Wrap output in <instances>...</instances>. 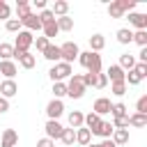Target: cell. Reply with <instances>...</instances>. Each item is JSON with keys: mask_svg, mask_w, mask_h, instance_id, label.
Returning a JSON list of instances; mask_svg holds the SVG:
<instances>
[{"mask_svg": "<svg viewBox=\"0 0 147 147\" xmlns=\"http://www.w3.org/2000/svg\"><path fill=\"white\" fill-rule=\"evenodd\" d=\"M106 85H108L106 74H96V87H106Z\"/></svg>", "mask_w": 147, "mask_h": 147, "instance_id": "45", "label": "cell"}, {"mask_svg": "<svg viewBox=\"0 0 147 147\" xmlns=\"http://www.w3.org/2000/svg\"><path fill=\"white\" fill-rule=\"evenodd\" d=\"M21 25H25L28 30H41V23H39V18L34 14H28L25 18H21Z\"/></svg>", "mask_w": 147, "mask_h": 147, "instance_id": "14", "label": "cell"}, {"mask_svg": "<svg viewBox=\"0 0 147 147\" xmlns=\"http://www.w3.org/2000/svg\"><path fill=\"white\" fill-rule=\"evenodd\" d=\"M67 9H69V5H67L64 0H57V2L53 5V16H55V14H60V16H67Z\"/></svg>", "mask_w": 147, "mask_h": 147, "instance_id": "32", "label": "cell"}, {"mask_svg": "<svg viewBox=\"0 0 147 147\" xmlns=\"http://www.w3.org/2000/svg\"><path fill=\"white\" fill-rule=\"evenodd\" d=\"M76 142H80V145H90V131L87 129H78L76 131Z\"/></svg>", "mask_w": 147, "mask_h": 147, "instance_id": "30", "label": "cell"}, {"mask_svg": "<svg viewBox=\"0 0 147 147\" xmlns=\"http://www.w3.org/2000/svg\"><path fill=\"white\" fill-rule=\"evenodd\" d=\"M14 55L18 57L21 67H25V69H32L34 67V55H30V53H14Z\"/></svg>", "mask_w": 147, "mask_h": 147, "instance_id": "18", "label": "cell"}, {"mask_svg": "<svg viewBox=\"0 0 147 147\" xmlns=\"http://www.w3.org/2000/svg\"><path fill=\"white\" fill-rule=\"evenodd\" d=\"M53 94H55V99L64 96V94H67V85H64V83H53Z\"/></svg>", "mask_w": 147, "mask_h": 147, "instance_id": "36", "label": "cell"}, {"mask_svg": "<svg viewBox=\"0 0 147 147\" xmlns=\"http://www.w3.org/2000/svg\"><path fill=\"white\" fill-rule=\"evenodd\" d=\"M129 18H131V23H133L138 30H145V28H147V16H145V14H129Z\"/></svg>", "mask_w": 147, "mask_h": 147, "instance_id": "20", "label": "cell"}, {"mask_svg": "<svg viewBox=\"0 0 147 147\" xmlns=\"http://www.w3.org/2000/svg\"><path fill=\"white\" fill-rule=\"evenodd\" d=\"M18 142V133L14 131V129H7L5 133H2V147H14Z\"/></svg>", "mask_w": 147, "mask_h": 147, "instance_id": "13", "label": "cell"}, {"mask_svg": "<svg viewBox=\"0 0 147 147\" xmlns=\"http://www.w3.org/2000/svg\"><path fill=\"white\" fill-rule=\"evenodd\" d=\"M32 34L30 32H18L16 37V44H14V53H28V48L32 46Z\"/></svg>", "mask_w": 147, "mask_h": 147, "instance_id": "5", "label": "cell"}, {"mask_svg": "<svg viewBox=\"0 0 147 147\" xmlns=\"http://www.w3.org/2000/svg\"><path fill=\"white\" fill-rule=\"evenodd\" d=\"M5 110H9V101L7 99H0V113H5Z\"/></svg>", "mask_w": 147, "mask_h": 147, "instance_id": "47", "label": "cell"}, {"mask_svg": "<svg viewBox=\"0 0 147 147\" xmlns=\"http://www.w3.org/2000/svg\"><path fill=\"white\" fill-rule=\"evenodd\" d=\"M129 124H131V126H147V115L136 113V115H131V117H129Z\"/></svg>", "mask_w": 147, "mask_h": 147, "instance_id": "26", "label": "cell"}, {"mask_svg": "<svg viewBox=\"0 0 147 147\" xmlns=\"http://www.w3.org/2000/svg\"><path fill=\"white\" fill-rule=\"evenodd\" d=\"M60 140H62L64 145H74V142H76V131H74V129H64L62 136H60Z\"/></svg>", "mask_w": 147, "mask_h": 147, "instance_id": "27", "label": "cell"}, {"mask_svg": "<svg viewBox=\"0 0 147 147\" xmlns=\"http://www.w3.org/2000/svg\"><path fill=\"white\" fill-rule=\"evenodd\" d=\"M44 57H46V60H51V62H53V60L57 62V60H60V46L48 44V46H46V51H44Z\"/></svg>", "mask_w": 147, "mask_h": 147, "instance_id": "17", "label": "cell"}, {"mask_svg": "<svg viewBox=\"0 0 147 147\" xmlns=\"http://www.w3.org/2000/svg\"><path fill=\"white\" fill-rule=\"evenodd\" d=\"M18 28H21V21H18V18H9V21H7V30H9V32H16Z\"/></svg>", "mask_w": 147, "mask_h": 147, "instance_id": "41", "label": "cell"}, {"mask_svg": "<svg viewBox=\"0 0 147 147\" xmlns=\"http://www.w3.org/2000/svg\"><path fill=\"white\" fill-rule=\"evenodd\" d=\"M126 140H129V129H115L113 131V142L115 145H122Z\"/></svg>", "mask_w": 147, "mask_h": 147, "instance_id": "22", "label": "cell"}, {"mask_svg": "<svg viewBox=\"0 0 147 147\" xmlns=\"http://www.w3.org/2000/svg\"><path fill=\"white\" fill-rule=\"evenodd\" d=\"M96 147H117V145H115V142H113L110 138H106V140H103L101 145H96Z\"/></svg>", "mask_w": 147, "mask_h": 147, "instance_id": "48", "label": "cell"}, {"mask_svg": "<svg viewBox=\"0 0 147 147\" xmlns=\"http://www.w3.org/2000/svg\"><path fill=\"white\" fill-rule=\"evenodd\" d=\"M83 85H85V87H87V85H96V74H90V71H87V74L83 76Z\"/></svg>", "mask_w": 147, "mask_h": 147, "instance_id": "38", "label": "cell"}, {"mask_svg": "<svg viewBox=\"0 0 147 147\" xmlns=\"http://www.w3.org/2000/svg\"><path fill=\"white\" fill-rule=\"evenodd\" d=\"M110 108H113V103H110V99H106V96H101V99L94 101V113H96V115L110 113Z\"/></svg>", "mask_w": 147, "mask_h": 147, "instance_id": "10", "label": "cell"}, {"mask_svg": "<svg viewBox=\"0 0 147 147\" xmlns=\"http://www.w3.org/2000/svg\"><path fill=\"white\" fill-rule=\"evenodd\" d=\"M103 44H106V39H103L101 34H92V37H90V46H92V53L101 51V48H103Z\"/></svg>", "mask_w": 147, "mask_h": 147, "instance_id": "24", "label": "cell"}, {"mask_svg": "<svg viewBox=\"0 0 147 147\" xmlns=\"http://www.w3.org/2000/svg\"><path fill=\"white\" fill-rule=\"evenodd\" d=\"M55 23H57V30H71L74 28V21L69 16H60V18H55Z\"/></svg>", "mask_w": 147, "mask_h": 147, "instance_id": "28", "label": "cell"}, {"mask_svg": "<svg viewBox=\"0 0 147 147\" xmlns=\"http://www.w3.org/2000/svg\"><path fill=\"white\" fill-rule=\"evenodd\" d=\"M87 147H96V145H87Z\"/></svg>", "mask_w": 147, "mask_h": 147, "instance_id": "50", "label": "cell"}, {"mask_svg": "<svg viewBox=\"0 0 147 147\" xmlns=\"http://www.w3.org/2000/svg\"><path fill=\"white\" fill-rule=\"evenodd\" d=\"M34 7H37V9H44V7H46V2H44V0H37V2H34Z\"/></svg>", "mask_w": 147, "mask_h": 147, "instance_id": "49", "label": "cell"}, {"mask_svg": "<svg viewBox=\"0 0 147 147\" xmlns=\"http://www.w3.org/2000/svg\"><path fill=\"white\" fill-rule=\"evenodd\" d=\"M37 147H53V140H48V138H41V140L37 142Z\"/></svg>", "mask_w": 147, "mask_h": 147, "instance_id": "46", "label": "cell"}, {"mask_svg": "<svg viewBox=\"0 0 147 147\" xmlns=\"http://www.w3.org/2000/svg\"><path fill=\"white\" fill-rule=\"evenodd\" d=\"M16 11H18V21H21V18H25V16L30 14V5H28L25 0H18V5H16Z\"/></svg>", "mask_w": 147, "mask_h": 147, "instance_id": "31", "label": "cell"}, {"mask_svg": "<svg viewBox=\"0 0 147 147\" xmlns=\"http://www.w3.org/2000/svg\"><path fill=\"white\" fill-rule=\"evenodd\" d=\"M0 92H2V94H5V99H7V96H14V94L18 92V87H16V83H14V80H9V78H7L5 83H0Z\"/></svg>", "mask_w": 147, "mask_h": 147, "instance_id": "16", "label": "cell"}, {"mask_svg": "<svg viewBox=\"0 0 147 147\" xmlns=\"http://www.w3.org/2000/svg\"><path fill=\"white\" fill-rule=\"evenodd\" d=\"M62 110H64V106H62V101H60V99H53V101L46 106V113H48V117H51V119H57V117L62 115Z\"/></svg>", "mask_w": 147, "mask_h": 147, "instance_id": "8", "label": "cell"}, {"mask_svg": "<svg viewBox=\"0 0 147 147\" xmlns=\"http://www.w3.org/2000/svg\"><path fill=\"white\" fill-rule=\"evenodd\" d=\"M0 74H5V76L11 80L14 74H16V64H14L11 60H2V62H0Z\"/></svg>", "mask_w": 147, "mask_h": 147, "instance_id": "15", "label": "cell"}, {"mask_svg": "<svg viewBox=\"0 0 147 147\" xmlns=\"http://www.w3.org/2000/svg\"><path fill=\"white\" fill-rule=\"evenodd\" d=\"M34 44H37V48H39V51H46L48 39H46V37H37V39H34Z\"/></svg>", "mask_w": 147, "mask_h": 147, "instance_id": "43", "label": "cell"}, {"mask_svg": "<svg viewBox=\"0 0 147 147\" xmlns=\"http://www.w3.org/2000/svg\"><path fill=\"white\" fill-rule=\"evenodd\" d=\"M83 124H87V131H90V133H96V129H99V124H101V117H99L96 113H90V115L83 119Z\"/></svg>", "mask_w": 147, "mask_h": 147, "instance_id": "11", "label": "cell"}, {"mask_svg": "<svg viewBox=\"0 0 147 147\" xmlns=\"http://www.w3.org/2000/svg\"><path fill=\"white\" fill-rule=\"evenodd\" d=\"M113 131H115V126H113L110 122H101V124H99V129H96V133H99L101 138H110V136H113Z\"/></svg>", "mask_w": 147, "mask_h": 147, "instance_id": "23", "label": "cell"}, {"mask_svg": "<svg viewBox=\"0 0 147 147\" xmlns=\"http://www.w3.org/2000/svg\"><path fill=\"white\" fill-rule=\"evenodd\" d=\"M83 92H85V85H83V76H71L69 78V83H67V94L71 96V99H80L83 96Z\"/></svg>", "mask_w": 147, "mask_h": 147, "instance_id": "2", "label": "cell"}, {"mask_svg": "<svg viewBox=\"0 0 147 147\" xmlns=\"http://www.w3.org/2000/svg\"><path fill=\"white\" fill-rule=\"evenodd\" d=\"M41 28H44V34H46V39H51V37H55V34L60 32L55 21H51V23H46V25H41Z\"/></svg>", "mask_w": 147, "mask_h": 147, "instance_id": "29", "label": "cell"}, {"mask_svg": "<svg viewBox=\"0 0 147 147\" xmlns=\"http://www.w3.org/2000/svg\"><path fill=\"white\" fill-rule=\"evenodd\" d=\"M131 39H133V32L131 30H126V28L117 30V41L119 44H131Z\"/></svg>", "mask_w": 147, "mask_h": 147, "instance_id": "25", "label": "cell"}, {"mask_svg": "<svg viewBox=\"0 0 147 147\" xmlns=\"http://www.w3.org/2000/svg\"><path fill=\"white\" fill-rule=\"evenodd\" d=\"M0 57H2V60L14 57V46H11V44H0Z\"/></svg>", "mask_w": 147, "mask_h": 147, "instance_id": "33", "label": "cell"}, {"mask_svg": "<svg viewBox=\"0 0 147 147\" xmlns=\"http://www.w3.org/2000/svg\"><path fill=\"white\" fill-rule=\"evenodd\" d=\"M78 62H80L90 74H101V55H99V53H92V51L78 53Z\"/></svg>", "mask_w": 147, "mask_h": 147, "instance_id": "1", "label": "cell"}, {"mask_svg": "<svg viewBox=\"0 0 147 147\" xmlns=\"http://www.w3.org/2000/svg\"><path fill=\"white\" fill-rule=\"evenodd\" d=\"M117 67H119L122 71H124V69H129V71H131V69L136 67V57H133V55H129V53H124V55L119 57V64H117Z\"/></svg>", "mask_w": 147, "mask_h": 147, "instance_id": "19", "label": "cell"}, {"mask_svg": "<svg viewBox=\"0 0 147 147\" xmlns=\"http://www.w3.org/2000/svg\"><path fill=\"white\" fill-rule=\"evenodd\" d=\"M78 53H80V51H78V46H76L74 41H67V44L60 46V57H62L67 64H71V62L78 57Z\"/></svg>", "mask_w": 147, "mask_h": 147, "instance_id": "4", "label": "cell"}, {"mask_svg": "<svg viewBox=\"0 0 147 147\" xmlns=\"http://www.w3.org/2000/svg\"><path fill=\"white\" fill-rule=\"evenodd\" d=\"M113 92H115V94H119V96H122V94H124V92H126V83H113Z\"/></svg>", "mask_w": 147, "mask_h": 147, "instance_id": "42", "label": "cell"}, {"mask_svg": "<svg viewBox=\"0 0 147 147\" xmlns=\"http://www.w3.org/2000/svg\"><path fill=\"white\" fill-rule=\"evenodd\" d=\"M0 18H9V7L5 0H0Z\"/></svg>", "mask_w": 147, "mask_h": 147, "instance_id": "44", "label": "cell"}, {"mask_svg": "<svg viewBox=\"0 0 147 147\" xmlns=\"http://www.w3.org/2000/svg\"><path fill=\"white\" fill-rule=\"evenodd\" d=\"M124 11H126V9H124V2H122V0H115V2L108 5V14H110L113 18H122Z\"/></svg>", "mask_w": 147, "mask_h": 147, "instance_id": "9", "label": "cell"}, {"mask_svg": "<svg viewBox=\"0 0 147 147\" xmlns=\"http://www.w3.org/2000/svg\"><path fill=\"white\" fill-rule=\"evenodd\" d=\"M113 126H115V129H126V126H129V115H124V117H117Z\"/></svg>", "mask_w": 147, "mask_h": 147, "instance_id": "40", "label": "cell"}, {"mask_svg": "<svg viewBox=\"0 0 147 147\" xmlns=\"http://www.w3.org/2000/svg\"><path fill=\"white\" fill-rule=\"evenodd\" d=\"M136 108H138V113H140V115H147V96H140Z\"/></svg>", "mask_w": 147, "mask_h": 147, "instance_id": "39", "label": "cell"}, {"mask_svg": "<svg viewBox=\"0 0 147 147\" xmlns=\"http://www.w3.org/2000/svg\"><path fill=\"white\" fill-rule=\"evenodd\" d=\"M83 119H85V115L78 113V110H74V113L69 115V124H71V129H74V131L80 129V126H83Z\"/></svg>", "mask_w": 147, "mask_h": 147, "instance_id": "21", "label": "cell"}, {"mask_svg": "<svg viewBox=\"0 0 147 147\" xmlns=\"http://www.w3.org/2000/svg\"><path fill=\"white\" fill-rule=\"evenodd\" d=\"M51 78H53V83H60L62 78H67V76H71V64H67V62H60V64H55L51 71Z\"/></svg>", "mask_w": 147, "mask_h": 147, "instance_id": "6", "label": "cell"}, {"mask_svg": "<svg viewBox=\"0 0 147 147\" xmlns=\"http://www.w3.org/2000/svg\"><path fill=\"white\" fill-rule=\"evenodd\" d=\"M106 78H110V83H124V71H122L117 64H113V67L108 69Z\"/></svg>", "mask_w": 147, "mask_h": 147, "instance_id": "12", "label": "cell"}, {"mask_svg": "<svg viewBox=\"0 0 147 147\" xmlns=\"http://www.w3.org/2000/svg\"><path fill=\"white\" fill-rule=\"evenodd\" d=\"M145 76H147V64H136L129 74H124V83H129V85H138Z\"/></svg>", "mask_w": 147, "mask_h": 147, "instance_id": "3", "label": "cell"}, {"mask_svg": "<svg viewBox=\"0 0 147 147\" xmlns=\"http://www.w3.org/2000/svg\"><path fill=\"white\" fill-rule=\"evenodd\" d=\"M131 41H136L138 46H142V48H145V46H147V32H145V30H138V32L133 34V39H131Z\"/></svg>", "mask_w": 147, "mask_h": 147, "instance_id": "34", "label": "cell"}, {"mask_svg": "<svg viewBox=\"0 0 147 147\" xmlns=\"http://www.w3.org/2000/svg\"><path fill=\"white\" fill-rule=\"evenodd\" d=\"M44 129H46V138H48V140H57V138L62 136V131H64V126H62L57 119H48Z\"/></svg>", "mask_w": 147, "mask_h": 147, "instance_id": "7", "label": "cell"}, {"mask_svg": "<svg viewBox=\"0 0 147 147\" xmlns=\"http://www.w3.org/2000/svg\"><path fill=\"white\" fill-rule=\"evenodd\" d=\"M37 18H39V23H41V25H46V23H51V21H55V16H53V11H48V9H46V11H41V14L37 16Z\"/></svg>", "mask_w": 147, "mask_h": 147, "instance_id": "37", "label": "cell"}, {"mask_svg": "<svg viewBox=\"0 0 147 147\" xmlns=\"http://www.w3.org/2000/svg\"><path fill=\"white\" fill-rule=\"evenodd\" d=\"M110 113H113L115 119H117V117H124V115H126V106H124V103H113Z\"/></svg>", "mask_w": 147, "mask_h": 147, "instance_id": "35", "label": "cell"}]
</instances>
